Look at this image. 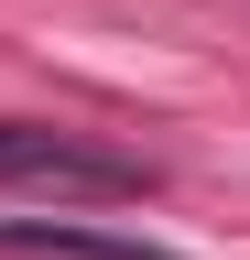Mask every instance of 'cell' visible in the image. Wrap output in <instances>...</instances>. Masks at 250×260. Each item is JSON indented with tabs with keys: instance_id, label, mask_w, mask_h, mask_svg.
I'll use <instances>...</instances> for the list:
<instances>
[{
	"instance_id": "6da1fadb",
	"label": "cell",
	"mask_w": 250,
	"mask_h": 260,
	"mask_svg": "<svg viewBox=\"0 0 250 260\" xmlns=\"http://www.w3.org/2000/svg\"><path fill=\"white\" fill-rule=\"evenodd\" d=\"M0 184L54 195V206H131V195H163V162L87 141V130H54V119H0Z\"/></svg>"
},
{
	"instance_id": "7a4b0ae2",
	"label": "cell",
	"mask_w": 250,
	"mask_h": 260,
	"mask_svg": "<svg viewBox=\"0 0 250 260\" xmlns=\"http://www.w3.org/2000/svg\"><path fill=\"white\" fill-rule=\"evenodd\" d=\"M0 260H174V249L120 239V228H76V217H0Z\"/></svg>"
}]
</instances>
